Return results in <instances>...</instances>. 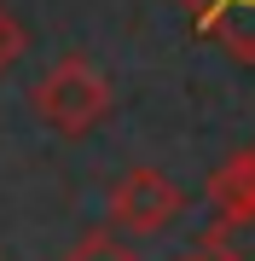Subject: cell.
Masks as SVG:
<instances>
[{
  "label": "cell",
  "mask_w": 255,
  "mask_h": 261,
  "mask_svg": "<svg viewBox=\"0 0 255 261\" xmlns=\"http://www.w3.org/2000/svg\"><path fill=\"white\" fill-rule=\"evenodd\" d=\"M35 116L47 122L52 134H64V140L93 134L99 122L110 116V82H104V70L93 58H81V53H64L35 82Z\"/></svg>",
  "instance_id": "cell-1"
},
{
  "label": "cell",
  "mask_w": 255,
  "mask_h": 261,
  "mask_svg": "<svg viewBox=\"0 0 255 261\" xmlns=\"http://www.w3.org/2000/svg\"><path fill=\"white\" fill-rule=\"evenodd\" d=\"M180 203H186V197H180V186L162 168H128L110 186V221L122 226V232H139V238L162 232L180 215Z\"/></svg>",
  "instance_id": "cell-2"
},
{
  "label": "cell",
  "mask_w": 255,
  "mask_h": 261,
  "mask_svg": "<svg viewBox=\"0 0 255 261\" xmlns=\"http://www.w3.org/2000/svg\"><path fill=\"white\" fill-rule=\"evenodd\" d=\"M191 12L203 41H215L226 58L255 64V0H180Z\"/></svg>",
  "instance_id": "cell-3"
},
{
  "label": "cell",
  "mask_w": 255,
  "mask_h": 261,
  "mask_svg": "<svg viewBox=\"0 0 255 261\" xmlns=\"http://www.w3.org/2000/svg\"><path fill=\"white\" fill-rule=\"evenodd\" d=\"M209 203L215 215H255V145H244L209 174Z\"/></svg>",
  "instance_id": "cell-4"
},
{
  "label": "cell",
  "mask_w": 255,
  "mask_h": 261,
  "mask_svg": "<svg viewBox=\"0 0 255 261\" xmlns=\"http://www.w3.org/2000/svg\"><path fill=\"white\" fill-rule=\"evenodd\" d=\"M203 250L215 261H255V215H215L203 232Z\"/></svg>",
  "instance_id": "cell-5"
},
{
  "label": "cell",
  "mask_w": 255,
  "mask_h": 261,
  "mask_svg": "<svg viewBox=\"0 0 255 261\" xmlns=\"http://www.w3.org/2000/svg\"><path fill=\"white\" fill-rule=\"evenodd\" d=\"M64 261H139V255H133L116 232H87V238H81Z\"/></svg>",
  "instance_id": "cell-6"
},
{
  "label": "cell",
  "mask_w": 255,
  "mask_h": 261,
  "mask_svg": "<svg viewBox=\"0 0 255 261\" xmlns=\"http://www.w3.org/2000/svg\"><path fill=\"white\" fill-rule=\"evenodd\" d=\"M18 47H23V35H18V23H12L6 12H0V70H6L12 58H18Z\"/></svg>",
  "instance_id": "cell-7"
},
{
  "label": "cell",
  "mask_w": 255,
  "mask_h": 261,
  "mask_svg": "<svg viewBox=\"0 0 255 261\" xmlns=\"http://www.w3.org/2000/svg\"><path fill=\"white\" fill-rule=\"evenodd\" d=\"M174 261H215V255H209V250H191V255H174Z\"/></svg>",
  "instance_id": "cell-8"
}]
</instances>
